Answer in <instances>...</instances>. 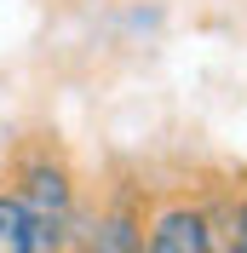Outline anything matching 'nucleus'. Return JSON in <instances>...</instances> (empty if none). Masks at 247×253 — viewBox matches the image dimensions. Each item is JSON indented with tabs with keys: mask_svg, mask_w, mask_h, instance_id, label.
Returning a JSON list of instances; mask_svg holds the SVG:
<instances>
[{
	"mask_svg": "<svg viewBox=\"0 0 247 253\" xmlns=\"http://www.w3.org/2000/svg\"><path fill=\"white\" fill-rule=\"evenodd\" d=\"M0 253H35L29 213H23V202L6 190V178H0Z\"/></svg>",
	"mask_w": 247,
	"mask_h": 253,
	"instance_id": "obj_3",
	"label": "nucleus"
},
{
	"mask_svg": "<svg viewBox=\"0 0 247 253\" xmlns=\"http://www.w3.org/2000/svg\"><path fill=\"white\" fill-rule=\"evenodd\" d=\"M213 253H242V248H236V242H230V230H224V236H218V248Z\"/></svg>",
	"mask_w": 247,
	"mask_h": 253,
	"instance_id": "obj_5",
	"label": "nucleus"
},
{
	"mask_svg": "<svg viewBox=\"0 0 247 253\" xmlns=\"http://www.w3.org/2000/svg\"><path fill=\"white\" fill-rule=\"evenodd\" d=\"M230 242L247 253V184L236 190V202H230Z\"/></svg>",
	"mask_w": 247,
	"mask_h": 253,
	"instance_id": "obj_4",
	"label": "nucleus"
},
{
	"mask_svg": "<svg viewBox=\"0 0 247 253\" xmlns=\"http://www.w3.org/2000/svg\"><path fill=\"white\" fill-rule=\"evenodd\" d=\"M224 236V219L207 196H167L150 202L144 224V253H213Z\"/></svg>",
	"mask_w": 247,
	"mask_h": 253,
	"instance_id": "obj_2",
	"label": "nucleus"
},
{
	"mask_svg": "<svg viewBox=\"0 0 247 253\" xmlns=\"http://www.w3.org/2000/svg\"><path fill=\"white\" fill-rule=\"evenodd\" d=\"M144 224H150V184L115 178L98 190V202H81L75 253H144Z\"/></svg>",
	"mask_w": 247,
	"mask_h": 253,
	"instance_id": "obj_1",
	"label": "nucleus"
}]
</instances>
